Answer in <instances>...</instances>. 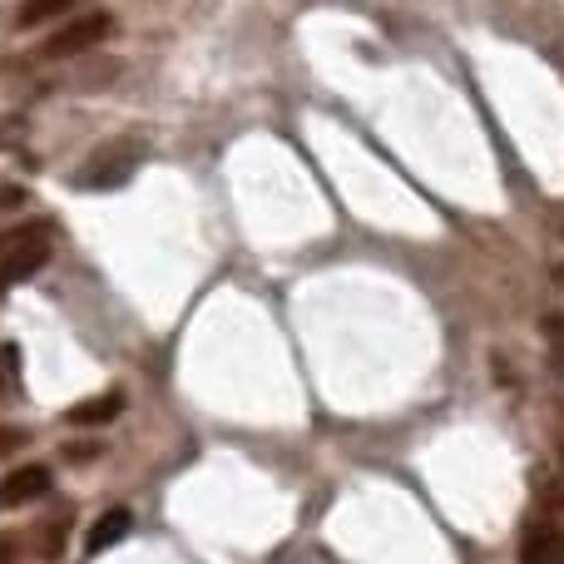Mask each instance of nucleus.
I'll use <instances>...</instances> for the list:
<instances>
[{"label": "nucleus", "mask_w": 564, "mask_h": 564, "mask_svg": "<svg viewBox=\"0 0 564 564\" xmlns=\"http://www.w3.org/2000/svg\"><path fill=\"white\" fill-rule=\"evenodd\" d=\"M50 258V218H30V224L0 234V292L15 282L35 278Z\"/></svg>", "instance_id": "obj_1"}, {"label": "nucleus", "mask_w": 564, "mask_h": 564, "mask_svg": "<svg viewBox=\"0 0 564 564\" xmlns=\"http://www.w3.org/2000/svg\"><path fill=\"white\" fill-rule=\"evenodd\" d=\"M115 35V15L109 10H95V15H75V20H65V25L55 30V35L40 45V55L45 59H69V55H79V50H89V45H99V40H109Z\"/></svg>", "instance_id": "obj_2"}, {"label": "nucleus", "mask_w": 564, "mask_h": 564, "mask_svg": "<svg viewBox=\"0 0 564 564\" xmlns=\"http://www.w3.org/2000/svg\"><path fill=\"white\" fill-rule=\"evenodd\" d=\"M134 164H139V149L119 144V149H109L105 159H89V164L79 169L75 184L79 188H119L129 174H134Z\"/></svg>", "instance_id": "obj_3"}, {"label": "nucleus", "mask_w": 564, "mask_h": 564, "mask_svg": "<svg viewBox=\"0 0 564 564\" xmlns=\"http://www.w3.org/2000/svg\"><path fill=\"white\" fill-rule=\"evenodd\" d=\"M50 496V470L45 466H20L0 480V506H30V500Z\"/></svg>", "instance_id": "obj_4"}, {"label": "nucleus", "mask_w": 564, "mask_h": 564, "mask_svg": "<svg viewBox=\"0 0 564 564\" xmlns=\"http://www.w3.org/2000/svg\"><path fill=\"white\" fill-rule=\"evenodd\" d=\"M520 564H564V535L555 525H530L520 540Z\"/></svg>", "instance_id": "obj_5"}, {"label": "nucleus", "mask_w": 564, "mask_h": 564, "mask_svg": "<svg viewBox=\"0 0 564 564\" xmlns=\"http://www.w3.org/2000/svg\"><path fill=\"white\" fill-rule=\"evenodd\" d=\"M119 411H124V397H119V391H105V397L75 401V406L65 411V421L69 426H105V421H115Z\"/></svg>", "instance_id": "obj_6"}, {"label": "nucleus", "mask_w": 564, "mask_h": 564, "mask_svg": "<svg viewBox=\"0 0 564 564\" xmlns=\"http://www.w3.org/2000/svg\"><path fill=\"white\" fill-rule=\"evenodd\" d=\"M129 525H134V520H129V510H105V516L95 520V525H89V555H99V550H115L119 540L129 535Z\"/></svg>", "instance_id": "obj_7"}, {"label": "nucleus", "mask_w": 564, "mask_h": 564, "mask_svg": "<svg viewBox=\"0 0 564 564\" xmlns=\"http://www.w3.org/2000/svg\"><path fill=\"white\" fill-rule=\"evenodd\" d=\"M79 0H20L15 10V30H35V25H50V20L69 15Z\"/></svg>", "instance_id": "obj_8"}, {"label": "nucleus", "mask_w": 564, "mask_h": 564, "mask_svg": "<svg viewBox=\"0 0 564 564\" xmlns=\"http://www.w3.org/2000/svg\"><path fill=\"white\" fill-rule=\"evenodd\" d=\"M0 381H6V391H15V381H20V347L15 341L0 347Z\"/></svg>", "instance_id": "obj_9"}, {"label": "nucleus", "mask_w": 564, "mask_h": 564, "mask_svg": "<svg viewBox=\"0 0 564 564\" xmlns=\"http://www.w3.org/2000/svg\"><path fill=\"white\" fill-rule=\"evenodd\" d=\"M65 525H69V510H59V520H50L45 535H65ZM40 555L55 560V555H59V540H45V545H40Z\"/></svg>", "instance_id": "obj_10"}, {"label": "nucleus", "mask_w": 564, "mask_h": 564, "mask_svg": "<svg viewBox=\"0 0 564 564\" xmlns=\"http://www.w3.org/2000/svg\"><path fill=\"white\" fill-rule=\"evenodd\" d=\"M20 446H25V431L0 426V456H10V451H20Z\"/></svg>", "instance_id": "obj_11"}, {"label": "nucleus", "mask_w": 564, "mask_h": 564, "mask_svg": "<svg viewBox=\"0 0 564 564\" xmlns=\"http://www.w3.org/2000/svg\"><path fill=\"white\" fill-rule=\"evenodd\" d=\"M99 456V446H69V460H75V466H85V460H95Z\"/></svg>", "instance_id": "obj_12"}, {"label": "nucleus", "mask_w": 564, "mask_h": 564, "mask_svg": "<svg viewBox=\"0 0 564 564\" xmlns=\"http://www.w3.org/2000/svg\"><path fill=\"white\" fill-rule=\"evenodd\" d=\"M0 564H15V535H0Z\"/></svg>", "instance_id": "obj_13"}]
</instances>
